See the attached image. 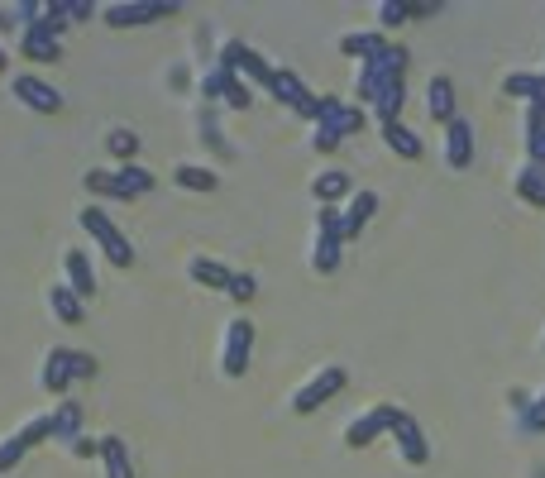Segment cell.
<instances>
[{"label":"cell","mask_w":545,"mask_h":478,"mask_svg":"<svg viewBox=\"0 0 545 478\" xmlns=\"http://www.w3.org/2000/svg\"><path fill=\"white\" fill-rule=\"evenodd\" d=\"M397 412H402V407H393V402H378L373 412H364L359 421H349L345 445H349V450H364V445H373L378 435H388V431H393Z\"/></svg>","instance_id":"11"},{"label":"cell","mask_w":545,"mask_h":478,"mask_svg":"<svg viewBox=\"0 0 545 478\" xmlns=\"http://www.w3.org/2000/svg\"><path fill=\"white\" fill-rule=\"evenodd\" d=\"M373 211H378V192H369V187H364V192L349 196V206L340 211V216H345V239L359 235V230L373 220Z\"/></svg>","instance_id":"22"},{"label":"cell","mask_w":545,"mask_h":478,"mask_svg":"<svg viewBox=\"0 0 545 478\" xmlns=\"http://www.w3.org/2000/svg\"><path fill=\"white\" fill-rule=\"evenodd\" d=\"M20 58H34V63H58V58H63V39L44 34L39 24H29V29H20Z\"/></svg>","instance_id":"16"},{"label":"cell","mask_w":545,"mask_h":478,"mask_svg":"<svg viewBox=\"0 0 545 478\" xmlns=\"http://www.w3.org/2000/svg\"><path fill=\"white\" fill-rule=\"evenodd\" d=\"M517 196H522V201H531V206H545V168L526 163L522 173H517Z\"/></svg>","instance_id":"28"},{"label":"cell","mask_w":545,"mask_h":478,"mask_svg":"<svg viewBox=\"0 0 545 478\" xmlns=\"http://www.w3.org/2000/svg\"><path fill=\"white\" fill-rule=\"evenodd\" d=\"M340 249H345V216L335 206L316 211V244H311V273L330 278L340 268Z\"/></svg>","instance_id":"2"},{"label":"cell","mask_w":545,"mask_h":478,"mask_svg":"<svg viewBox=\"0 0 545 478\" xmlns=\"http://www.w3.org/2000/svg\"><path fill=\"white\" fill-rule=\"evenodd\" d=\"M91 15H96L91 0H67V20H91Z\"/></svg>","instance_id":"35"},{"label":"cell","mask_w":545,"mask_h":478,"mask_svg":"<svg viewBox=\"0 0 545 478\" xmlns=\"http://www.w3.org/2000/svg\"><path fill=\"white\" fill-rule=\"evenodd\" d=\"M201 96H206V101H220V72H216V67L201 77Z\"/></svg>","instance_id":"36"},{"label":"cell","mask_w":545,"mask_h":478,"mask_svg":"<svg viewBox=\"0 0 545 478\" xmlns=\"http://www.w3.org/2000/svg\"><path fill=\"white\" fill-rule=\"evenodd\" d=\"M378 44H383V34H345V39H340V53H345V58H369Z\"/></svg>","instance_id":"30"},{"label":"cell","mask_w":545,"mask_h":478,"mask_svg":"<svg viewBox=\"0 0 545 478\" xmlns=\"http://www.w3.org/2000/svg\"><path fill=\"white\" fill-rule=\"evenodd\" d=\"M526 158H531L536 168H545V130H541V134H531V139H526Z\"/></svg>","instance_id":"34"},{"label":"cell","mask_w":545,"mask_h":478,"mask_svg":"<svg viewBox=\"0 0 545 478\" xmlns=\"http://www.w3.org/2000/svg\"><path fill=\"white\" fill-rule=\"evenodd\" d=\"M82 187H87L91 196H110V201H139V196L153 192V173L139 168V163H120L115 173L91 168V173L82 177Z\"/></svg>","instance_id":"1"},{"label":"cell","mask_w":545,"mask_h":478,"mask_svg":"<svg viewBox=\"0 0 545 478\" xmlns=\"http://www.w3.org/2000/svg\"><path fill=\"white\" fill-rule=\"evenodd\" d=\"M77 383V349H48L44 354V373H39V388L48 392V397H67V388Z\"/></svg>","instance_id":"10"},{"label":"cell","mask_w":545,"mask_h":478,"mask_svg":"<svg viewBox=\"0 0 545 478\" xmlns=\"http://www.w3.org/2000/svg\"><path fill=\"white\" fill-rule=\"evenodd\" d=\"M63 268H67V287H72L82 302H91V297H96V273H91V259H87V254H82V249H67Z\"/></svg>","instance_id":"19"},{"label":"cell","mask_w":545,"mask_h":478,"mask_svg":"<svg viewBox=\"0 0 545 478\" xmlns=\"http://www.w3.org/2000/svg\"><path fill=\"white\" fill-rule=\"evenodd\" d=\"M316 130H330L335 139H345V134H359V130H364V110H359V106H340L335 115H330V120H321Z\"/></svg>","instance_id":"26"},{"label":"cell","mask_w":545,"mask_h":478,"mask_svg":"<svg viewBox=\"0 0 545 478\" xmlns=\"http://www.w3.org/2000/svg\"><path fill=\"white\" fill-rule=\"evenodd\" d=\"M82 416H87V407L77 402V397H58V407L48 412V440H77L82 435Z\"/></svg>","instance_id":"15"},{"label":"cell","mask_w":545,"mask_h":478,"mask_svg":"<svg viewBox=\"0 0 545 478\" xmlns=\"http://www.w3.org/2000/svg\"><path fill=\"white\" fill-rule=\"evenodd\" d=\"M311 149H316V153H330V149H340V139H335L330 130H316V134H311Z\"/></svg>","instance_id":"37"},{"label":"cell","mask_w":545,"mask_h":478,"mask_svg":"<svg viewBox=\"0 0 545 478\" xmlns=\"http://www.w3.org/2000/svg\"><path fill=\"white\" fill-rule=\"evenodd\" d=\"M522 431H531V435L545 431V392L541 397H531V407H526V416H522Z\"/></svg>","instance_id":"33"},{"label":"cell","mask_w":545,"mask_h":478,"mask_svg":"<svg viewBox=\"0 0 545 478\" xmlns=\"http://www.w3.org/2000/svg\"><path fill=\"white\" fill-rule=\"evenodd\" d=\"M345 192H349V173H335V168H330V173H321L316 182H311V196H316L321 206H335V201H340Z\"/></svg>","instance_id":"27"},{"label":"cell","mask_w":545,"mask_h":478,"mask_svg":"<svg viewBox=\"0 0 545 478\" xmlns=\"http://www.w3.org/2000/svg\"><path fill=\"white\" fill-rule=\"evenodd\" d=\"M220 72V101L230 110H249V101H254V91H249V82L244 77H235V72H225V67H216Z\"/></svg>","instance_id":"25"},{"label":"cell","mask_w":545,"mask_h":478,"mask_svg":"<svg viewBox=\"0 0 545 478\" xmlns=\"http://www.w3.org/2000/svg\"><path fill=\"white\" fill-rule=\"evenodd\" d=\"M177 10H182L177 0H134V5H106L101 20H106L110 29H134V24L168 20V15H177Z\"/></svg>","instance_id":"7"},{"label":"cell","mask_w":545,"mask_h":478,"mask_svg":"<svg viewBox=\"0 0 545 478\" xmlns=\"http://www.w3.org/2000/svg\"><path fill=\"white\" fill-rule=\"evenodd\" d=\"M402 20H412V15H407V0H383V5H378V24H383V29H397Z\"/></svg>","instance_id":"31"},{"label":"cell","mask_w":545,"mask_h":478,"mask_svg":"<svg viewBox=\"0 0 545 478\" xmlns=\"http://www.w3.org/2000/svg\"><path fill=\"white\" fill-rule=\"evenodd\" d=\"M383 144H388L393 153H402L407 163H416V158H421V139H416V134L407 130L402 120H393V125H383Z\"/></svg>","instance_id":"23"},{"label":"cell","mask_w":545,"mask_h":478,"mask_svg":"<svg viewBox=\"0 0 545 478\" xmlns=\"http://www.w3.org/2000/svg\"><path fill=\"white\" fill-rule=\"evenodd\" d=\"M254 292H259L254 273H235V278H230V287H225V297H235V302H249Z\"/></svg>","instance_id":"32"},{"label":"cell","mask_w":545,"mask_h":478,"mask_svg":"<svg viewBox=\"0 0 545 478\" xmlns=\"http://www.w3.org/2000/svg\"><path fill=\"white\" fill-rule=\"evenodd\" d=\"M426 110H431V120L436 125H450L459 110H455V82L450 77H431V87H426Z\"/></svg>","instance_id":"20"},{"label":"cell","mask_w":545,"mask_h":478,"mask_svg":"<svg viewBox=\"0 0 545 478\" xmlns=\"http://www.w3.org/2000/svg\"><path fill=\"white\" fill-rule=\"evenodd\" d=\"M77 220H82V230L96 239V249L106 254V263H115V268H130V263H134L130 239L115 230V220H110L101 206H82V211H77Z\"/></svg>","instance_id":"3"},{"label":"cell","mask_w":545,"mask_h":478,"mask_svg":"<svg viewBox=\"0 0 545 478\" xmlns=\"http://www.w3.org/2000/svg\"><path fill=\"white\" fill-rule=\"evenodd\" d=\"M249 354H254V326L235 316L230 326H225V349H220V373L225 378H244L249 373Z\"/></svg>","instance_id":"5"},{"label":"cell","mask_w":545,"mask_h":478,"mask_svg":"<svg viewBox=\"0 0 545 478\" xmlns=\"http://www.w3.org/2000/svg\"><path fill=\"white\" fill-rule=\"evenodd\" d=\"M187 278L197 287H211V292H225L230 287V278H235V268H225V263L206 259V254H197V259L187 263Z\"/></svg>","instance_id":"21"},{"label":"cell","mask_w":545,"mask_h":478,"mask_svg":"<svg viewBox=\"0 0 545 478\" xmlns=\"http://www.w3.org/2000/svg\"><path fill=\"white\" fill-rule=\"evenodd\" d=\"M173 182L177 187H187V192H216L220 177L211 173V168H201V163H182V168H173Z\"/></svg>","instance_id":"24"},{"label":"cell","mask_w":545,"mask_h":478,"mask_svg":"<svg viewBox=\"0 0 545 478\" xmlns=\"http://www.w3.org/2000/svg\"><path fill=\"white\" fill-rule=\"evenodd\" d=\"M39 440H48V416H34V421H24L15 435H5V440H0V474H15L20 459L29 455Z\"/></svg>","instance_id":"9"},{"label":"cell","mask_w":545,"mask_h":478,"mask_svg":"<svg viewBox=\"0 0 545 478\" xmlns=\"http://www.w3.org/2000/svg\"><path fill=\"white\" fill-rule=\"evenodd\" d=\"M0 72H5V48H0Z\"/></svg>","instance_id":"40"},{"label":"cell","mask_w":545,"mask_h":478,"mask_svg":"<svg viewBox=\"0 0 545 478\" xmlns=\"http://www.w3.org/2000/svg\"><path fill=\"white\" fill-rule=\"evenodd\" d=\"M349 383V373L340 369V364H326V369L321 373H311V378H306L302 388L292 392V412L297 416H311V412H321V407H326L330 397H335V392L345 388Z\"/></svg>","instance_id":"4"},{"label":"cell","mask_w":545,"mask_h":478,"mask_svg":"<svg viewBox=\"0 0 545 478\" xmlns=\"http://www.w3.org/2000/svg\"><path fill=\"white\" fill-rule=\"evenodd\" d=\"M268 91L283 101L287 110H297L311 120V106H316V91H306V82L292 72V67H273V77H268Z\"/></svg>","instance_id":"13"},{"label":"cell","mask_w":545,"mask_h":478,"mask_svg":"<svg viewBox=\"0 0 545 478\" xmlns=\"http://www.w3.org/2000/svg\"><path fill=\"white\" fill-rule=\"evenodd\" d=\"M10 96H15L20 106H29L34 115H58V110H63V96H58V87H53V82H44V77H34V72H20V77L10 82Z\"/></svg>","instance_id":"8"},{"label":"cell","mask_w":545,"mask_h":478,"mask_svg":"<svg viewBox=\"0 0 545 478\" xmlns=\"http://www.w3.org/2000/svg\"><path fill=\"white\" fill-rule=\"evenodd\" d=\"M397 440V455H402V464H412V469H421L426 459H431V445H426V431H421V421H416L412 412H397L393 431H388Z\"/></svg>","instance_id":"12"},{"label":"cell","mask_w":545,"mask_h":478,"mask_svg":"<svg viewBox=\"0 0 545 478\" xmlns=\"http://www.w3.org/2000/svg\"><path fill=\"white\" fill-rule=\"evenodd\" d=\"M216 67H225V72H235V77H244V82H254V87H268V77H273V67L263 63V53H254V48L240 44V39L220 44Z\"/></svg>","instance_id":"6"},{"label":"cell","mask_w":545,"mask_h":478,"mask_svg":"<svg viewBox=\"0 0 545 478\" xmlns=\"http://www.w3.org/2000/svg\"><path fill=\"white\" fill-rule=\"evenodd\" d=\"M48 306H53V316H58L63 326H82V321H87V302H82V297H77L67 283L48 287Z\"/></svg>","instance_id":"18"},{"label":"cell","mask_w":545,"mask_h":478,"mask_svg":"<svg viewBox=\"0 0 545 478\" xmlns=\"http://www.w3.org/2000/svg\"><path fill=\"white\" fill-rule=\"evenodd\" d=\"M445 163H450L455 173H464V168L474 163V125H469L464 115H455V120L445 125Z\"/></svg>","instance_id":"14"},{"label":"cell","mask_w":545,"mask_h":478,"mask_svg":"<svg viewBox=\"0 0 545 478\" xmlns=\"http://www.w3.org/2000/svg\"><path fill=\"white\" fill-rule=\"evenodd\" d=\"M5 24H10V20H5V10H0V29H5Z\"/></svg>","instance_id":"41"},{"label":"cell","mask_w":545,"mask_h":478,"mask_svg":"<svg viewBox=\"0 0 545 478\" xmlns=\"http://www.w3.org/2000/svg\"><path fill=\"white\" fill-rule=\"evenodd\" d=\"M96 455H101L106 478H134V459H130V450H125L120 435H101V440H96Z\"/></svg>","instance_id":"17"},{"label":"cell","mask_w":545,"mask_h":478,"mask_svg":"<svg viewBox=\"0 0 545 478\" xmlns=\"http://www.w3.org/2000/svg\"><path fill=\"white\" fill-rule=\"evenodd\" d=\"M507 402H512V412H517V416H526V407H531V397H526V392H512Z\"/></svg>","instance_id":"39"},{"label":"cell","mask_w":545,"mask_h":478,"mask_svg":"<svg viewBox=\"0 0 545 478\" xmlns=\"http://www.w3.org/2000/svg\"><path fill=\"white\" fill-rule=\"evenodd\" d=\"M72 455L91 459V455H96V440H87V435H77V440H72Z\"/></svg>","instance_id":"38"},{"label":"cell","mask_w":545,"mask_h":478,"mask_svg":"<svg viewBox=\"0 0 545 478\" xmlns=\"http://www.w3.org/2000/svg\"><path fill=\"white\" fill-rule=\"evenodd\" d=\"M106 149L115 153L120 163H134V153H139V134H134V130H110Z\"/></svg>","instance_id":"29"}]
</instances>
